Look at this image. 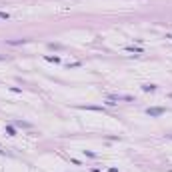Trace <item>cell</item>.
Masks as SVG:
<instances>
[{
	"label": "cell",
	"mask_w": 172,
	"mask_h": 172,
	"mask_svg": "<svg viewBox=\"0 0 172 172\" xmlns=\"http://www.w3.org/2000/svg\"><path fill=\"white\" fill-rule=\"evenodd\" d=\"M162 112H164V108H148L150 116H158V114H162Z\"/></svg>",
	"instance_id": "obj_1"
},
{
	"label": "cell",
	"mask_w": 172,
	"mask_h": 172,
	"mask_svg": "<svg viewBox=\"0 0 172 172\" xmlns=\"http://www.w3.org/2000/svg\"><path fill=\"white\" fill-rule=\"evenodd\" d=\"M142 88H144V90H154L156 86H152V84H146V86H142Z\"/></svg>",
	"instance_id": "obj_2"
}]
</instances>
